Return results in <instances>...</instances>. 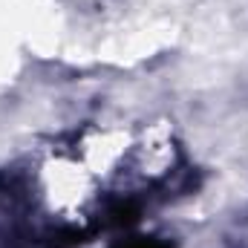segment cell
I'll return each mask as SVG.
<instances>
[{
    "instance_id": "6da1fadb",
    "label": "cell",
    "mask_w": 248,
    "mask_h": 248,
    "mask_svg": "<svg viewBox=\"0 0 248 248\" xmlns=\"http://www.w3.org/2000/svg\"><path fill=\"white\" fill-rule=\"evenodd\" d=\"M119 248H168L165 243H156V240H133V243H124Z\"/></svg>"
}]
</instances>
